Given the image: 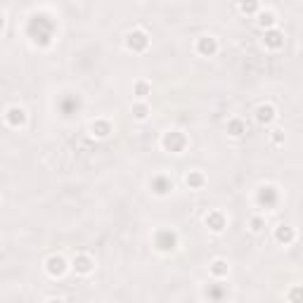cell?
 <instances>
[{
	"mask_svg": "<svg viewBox=\"0 0 303 303\" xmlns=\"http://www.w3.org/2000/svg\"><path fill=\"white\" fill-rule=\"evenodd\" d=\"M273 142H275V145L282 142V131H273Z\"/></svg>",
	"mask_w": 303,
	"mask_h": 303,
	"instance_id": "cell-23",
	"label": "cell"
},
{
	"mask_svg": "<svg viewBox=\"0 0 303 303\" xmlns=\"http://www.w3.org/2000/svg\"><path fill=\"white\" fill-rule=\"evenodd\" d=\"M48 303H64V301H62V299H50Z\"/></svg>",
	"mask_w": 303,
	"mask_h": 303,
	"instance_id": "cell-25",
	"label": "cell"
},
{
	"mask_svg": "<svg viewBox=\"0 0 303 303\" xmlns=\"http://www.w3.org/2000/svg\"><path fill=\"white\" fill-rule=\"evenodd\" d=\"M275 237H277V242L289 244L291 239H294V230H291V227H287V225H279V227H277V232H275Z\"/></svg>",
	"mask_w": 303,
	"mask_h": 303,
	"instance_id": "cell-15",
	"label": "cell"
},
{
	"mask_svg": "<svg viewBox=\"0 0 303 303\" xmlns=\"http://www.w3.org/2000/svg\"><path fill=\"white\" fill-rule=\"evenodd\" d=\"M187 185H190L192 190H199V187L204 185V175H201L199 171H192L190 175H187Z\"/></svg>",
	"mask_w": 303,
	"mask_h": 303,
	"instance_id": "cell-16",
	"label": "cell"
},
{
	"mask_svg": "<svg viewBox=\"0 0 303 303\" xmlns=\"http://www.w3.org/2000/svg\"><path fill=\"white\" fill-rule=\"evenodd\" d=\"M185 145H187V138H185L183 133L178 131H171L164 135V149L166 152H173V154H180L185 149Z\"/></svg>",
	"mask_w": 303,
	"mask_h": 303,
	"instance_id": "cell-1",
	"label": "cell"
},
{
	"mask_svg": "<svg viewBox=\"0 0 303 303\" xmlns=\"http://www.w3.org/2000/svg\"><path fill=\"white\" fill-rule=\"evenodd\" d=\"M289 296H291V301H294V303H299V299H301V289H299V287H294Z\"/></svg>",
	"mask_w": 303,
	"mask_h": 303,
	"instance_id": "cell-22",
	"label": "cell"
},
{
	"mask_svg": "<svg viewBox=\"0 0 303 303\" xmlns=\"http://www.w3.org/2000/svg\"><path fill=\"white\" fill-rule=\"evenodd\" d=\"M133 92H135L138 97H147V95L152 92V85H149V83H145V81H138V83L133 85Z\"/></svg>",
	"mask_w": 303,
	"mask_h": 303,
	"instance_id": "cell-17",
	"label": "cell"
},
{
	"mask_svg": "<svg viewBox=\"0 0 303 303\" xmlns=\"http://www.w3.org/2000/svg\"><path fill=\"white\" fill-rule=\"evenodd\" d=\"M225 223H227V220H225V216L220 211H211L209 216H206V225L211 227L213 232H223Z\"/></svg>",
	"mask_w": 303,
	"mask_h": 303,
	"instance_id": "cell-7",
	"label": "cell"
},
{
	"mask_svg": "<svg viewBox=\"0 0 303 303\" xmlns=\"http://www.w3.org/2000/svg\"><path fill=\"white\" fill-rule=\"evenodd\" d=\"M227 133L232 135V138H242L244 133H247V123L242 119H232L230 123H227Z\"/></svg>",
	"mask_w": 303,
	"mask_h": 303,
	"instance_id": "cell-14",
	"label": "cell"
},
{
	"mask_svg": "<svg viewBox=\"0 0 303 303\" xmlns=\"http://www.w3.org/2000/svg\"><path fill=\"white\" fill-rule=\"evenodd\" d=\"M256 7H258L256 2H251V5H242V12H253Z\"/></svg>",
	"mask_w": 303,
	"mask_h": 303,
	"instance_id": "cell-24",
	"label": "cell"
},
{
	"mask_svg": "<svg viewBox=\"0 0 303 303\" xmlns=\"http://www.w3.org/2000/svg\"><path fill=\"white\" fill-rule=\"evenodd\" d=\"M90 131L95 138H107V135L111 133V123H109V121H95L90 126Z\"/></svg>",
	"mask_w": 303,
	"mask_h": 303,
	"instance_id": "cell-13",
	"label": "cell"
},
{
	"mask_svg": "<svg viewBox=\"0 0 303 303\" xmlns=\"http://www.w3.org/2000/svg\"><path fill=\"white\" fill-rule=\"evenodd\" d=\"M256 119H258V123H270V121L275 119V107L261 105L258 109H256Z\"/></svg>",
	"mask_w": 303,
	"mask_h": 303,
	"instance_id": "cell-10",
	"label": "cell"
},
{
	"mask_svg": "<svg viewBox=\"0 0 303 303\" xmlns=\"http://www.w3.org/2000/svg\"><path fill=\"white\" fill-rule=\"evenodd\" d=\"M211 273L216 277L227 275V263H225V261H220V258H218V261H213V263H211Z\"/></svg>",
	"mask_w": 303,
	"mask_h": 303,
	"instance_id": "cell-18",
	"label": "cell"
},
{
	"mask_svg": "<svg viewBox=\"0 0 303 303\" xmlns=\"http://www.w3.org/2000/svg\"><path fill=\"white\" fill-rule=\"evenodd\" d=\"M258 24H261L263 28H268V31H270V28L275 27V17H273L270 12H263L261 17H258Z\"/></svg>",
	"mask_w": 303,
	"mask_h": 303,
	"instance_id": "cell-20",
	"label": "cell"
},
{
	"mask_svg": "<svg viewBox=\"0 0 303 303\" xmlns=\"http://www.w3.org/2000/svg\"><path fill=\"white\" fill-rule=\"evenodd\" d=\"M175 244H178L175 232H171V230H159L157 232V247L161 251H173L175 249Z\"/></svg>",
	"mask_w": 303,
	"mask_h": 303,
	"instance_id": "cell-3",
	"label": "cell"
},
{
	"mask_svg": "<svg viewBox=\"0 0 303 303\" xmlns=\"http://www.w3.org/2000/svg\"><path fill=\"white\" fill-rule=\"evenodd\" d=\"M45 268H48V273L53 277H59L66 273V261L62 258V256H50L48 258V263H45Z\"/></svg>",
	"mask_w": 303,
	"mask_h": 303,
	"instance_id": "cell-6",
	"label": "cell"
},
{
	"mask_svg": "<svg viewBox=\"0 0 303 303\" xmlns=\"http://www.w3.org/2000/svg\"><path fill=\"white\" fill-rule=\"evenodd\" d=\"M74 268H76L79 275H88L92 268H95V263H92L90 256H76V258H74Z\"/></svg>",
	"mask_w": 303,
	"mask_h": 303,
	"instance_id": "cell-9",
	"label": "cell"
},
{
	"mask_svg": "<svg viewBox=\"0 0 303 303\" xmlns=\"http://www.w3.org/2000/svg\"><path fill=\"white\" fill-rule=\"evenodd\" d=\"M197 50H199V55H204V57H211V55L218 53V40L213 38V36H204V38H199Z\"/></svg>",
	"mask_w": 303,
	"mask_h": 303,
	"instance_id": "cell-4",
	"label": "cell"
},
{
	"mask_svg": "<svg viewBox=\"0 0 303 303\" xmlns=\"http://www.w3.org/2000/svg\"><path fill=\"white\" fill-rule=\"evenodd\" d=\"M126 45L131 48L133 53H142V50H147V45H149V38H147L145 31H131Z\"/></svg>",
	"mask_w": 303,
	"mask_h": 303,
	"instance_id": "cell-2",
	"label": "cell"
},
{
	"mask_svg": "<svg viewBox=\"0 0 303 303\" xmlns=\"http://www.w3.org/2000/svg\"><path fill=\"white\" fill-rule=\"evenodd\" d=\"M258 201H261L263 206H275V201H277L275 187H263L261 194H258Z\"/></svg>",
	"mask_w": 303,
	"mask_h": 303,
	"instance_id": "cell-12",
	"label": "cell"
},
{
	"mask_svg": "<svg viewBox=\"0 0 303 303\" xmlns=\"http://www.w3.org/2000/svg\"><path fill=\"white\" fill-rule=\"evenodd\" d=\"M263 43L268 45V48H273V50H277V48H282V43H284V36L277 31V28H270V31H265V38Z\"/></svg>",
	"mask_w": 303,
	"mask_h": 303,
	"instance_id": "cell-8",
	"label": "cell"
},
{
	"mask_svg": "<svg viewBox=\"0 0 303 303\" xmlns=\"http://www.w3.org/2000/svg\"><path fill=\"white\" fill-rule=\"evenodd\" d=\"M5 119H7V123H10V126L19 128V126H24V123H27V111H24L22 107H10V109H7V114H5Z\"/></svg>",
	"mask_w": 303,
	"mask_h": 303,
	"instance_id": "cell-5",
	"label": "cell"
},
{
	"mask_svg": "<svg viewBox=\"0 0 303 303\" xmlns=\"http://www.w3.org/2000/svg\"><path fill=\"white\" fill-rule=\"evenodd\" d=\"M0 28H2V14H0Z\"/></svg>",
	"mask_w": 303,
	"mask_h": 303,
	"instance_id": "cell-26",
	"label": "cell"
},
{
	"mask_svg": "<svg viewBox=\"0 0 303 303\" xmlns=\"http://www.w3.org/2000/svg\"><path fill=\"white\" fill-rule=\"evenodd\" d=\"M152 190H154L157 194H166L168 190H173V183L168 178H164V175H157V178L152 180Z\"/></svg>",
	"mask_w": 303,
	"mask_h": 303,
	"instance_id": "cell-11",
	"label": "cell"
},
{
	"mask_svg": "<svg viewBox=\"0 0 303 303\" xmlns=\"http://www.w3.org/2000/svg\"><path fill=\"white\" fill-rule=\"evenodd\" d=\"M263 218H251V232H261L263 230Z\"/></svg>",
	"mask_w": 303,
	"mask_h": 303,
	"instance_id": "cell-21",
	"label": "cell"
},
{
	"mask_svg": "<svg viewBox=\"0 0 303 303\" xmlns=\"http://www.w3.org/2000/svg\"><path fill=\"white\" fill-rule=\"evenodd\" d=\"M147 114H149V109H147V105H142V102H138V105H133V116L138 121H145Z\"/></svg>",
	"mask_w": 303,
	"mask_h": 303,
	"instance_id": "cell-19",
	"label": "cell"
}]
</instances>
